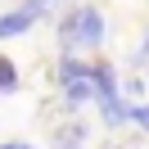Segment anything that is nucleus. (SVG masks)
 Segmentation results:
<instances>
[{
    "mask_svg": "<svg viewBox=\"0 0 149 149\" xmlns=\"http://www.w3.org/2000/svg\"><path fill=\"white\" fill-rule=\"evenodd\" d=\"M59 41L68 50H86V45H100L104 41V14L95 5H77L63 23H59Z\"/></svg>",
    "mask_w": 149,
    "mask_h": 149,
    "instance_id": "obj_1",
    "label": "nucleus"
},
{
    "mask_svg": "<svg viewBox=\"0 0 149 149\" xmlns=\"http://www.w3.org/2000/svg\"><path fill=\"white\" fill-rule=\"evenodd\" d=\"M91 86H95V100H100V113L109 127H122L127 122V104L118 95V77H113L109 63H91Z\"/></svg>",
    "mask_w": 149,
    "mask_h": 149,
    "instance_id": "obj_2",
    "label": "nucleus"
},
{
    "mask_svg": "<svg viewBox=\"0 0 149 149\" xmlns=\"http://www.w3.org/2000/svg\"><path fill=\"white\" fill-rule=\"evenodd\" d=\"M32 23H36V14H32V9L0 14V41H9V36H23V32H32Z\"/></svg>",
    "mask_w": 149,
    "mask_h": 149,
    "instance_id": "obj_3",
    "label": "nucleus"
},
{
    "mask_svg": "<svg viewBox=\"0 0 149 149\" xmlns=\"http://www.w3.org/2000/svg\"><path fill=\"white\" fill-rule=\"evenodd\" d=\"M91 100H95L91 72H86V77H77V81H63V104H68V109H81V104H91Z\"/></svg>",
    "mask_w": 149,
    "mask_h": 149,
    "instance_id": "obj_4",
    "label": "nucleus"
},
{
    "mask_svg": "<svg viewBox=\"0 0 149 149\" xmlns=\"http://www.w3.org/2000/svg\"><path fill=\"white\" fill-rule=\"evenodd\" d=\"M9 91H18V68H14V59L0 54V95H9Z\"/></svg>",
    "mask_w": 149,
    "mask_h": 149,
    "instance_id": "obj_5",
    "label": "nucleus"
},
{
    "mask_svg": "<svg viewBox=\"0 0 149 149\" xmlns=\"http://www.w3.org/2000/svg\"><path fill=\"white\" fill-rule=\"evenodd\" d=\"M86 72H91V63H81V59H59V81H77Z\"/></svg>",
    "mask_w": 149,
    "mask_h": 149,
    "instance_id": "obj_6",
    "label": "nucleus"
},
{
    "mask_svg": "<svg viewBox=\"0 0 149 149\" xmlns=\"http://www.w3.org/2000/svg\"><path fill=\"white\" fill-rule=\"evenodd\" d=\"M127 122H136L140 131H149V104H140V109L131 104V109H127Z\"/></svg>",
    "mask_w": 149,
    "mask_h": 149,
    "instance_id": "obj_7",
    "label": "nucleus"
},
{
    "mask_svg": "<svg viewBox=\"0 0 149 149\" xmlns=\"http://www.w3.org/2000/svg\"><path fill=\"white\" fill-rule=\"evenodd\" d=\"M50 5H59V0H23V9H32V14H36V18H41V14L50 9Z\"/></svg>",
    "mask_w": 149,
    "mask_h": 149,
    "instance_id": "obj_8",
    "label": "nucleus"
},
{
    "mask_svg": "<svg viewBox=\"0 0 149 149\" xmlns=\"http://www.w3.org/2000/svg\"><path fill=\"white\" fill-rule=\"evenodd\" d=\"M0 149H32V145H18V140H9V145H0Z\"/></svg>",
    "mask_w": 149,
    "mask_h": 149,
    "instance_id": "obj_9",
    "label": "nucleus"
},
{
    "mask_svg": "<svg viewBox=\"0 0 149 149\" xmlns=\"http://www.w3.org/2000/svg\"><path fill=\"white\" fill-rule=\"evenodd\" d=\"M140 54H149V32H145V50H140Z\"/></svg>",
    "mask_w": 149,
    "mask_h": 149,
    "instance_id": "obj_10",
    "label": "nucleus"
}]
</instances>
